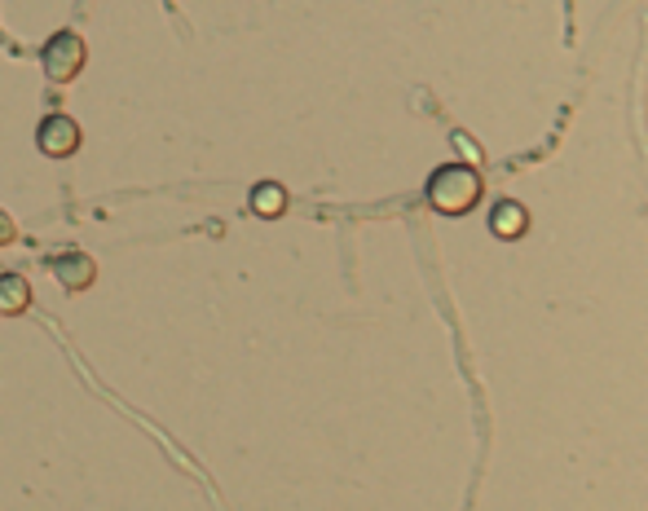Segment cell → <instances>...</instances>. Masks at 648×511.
<instances>
[{"instance_id":"3","label":"cell","mask_w":648,"mask_h":511,"mask_svg":"<svg viewBox=\"0 0 648 511\" xmlns=\"http://www.w3.org/2000/svg\"><path fill=\"white\" fill-rule=\"evenodd\" d=\"M36 146H40V155H49V159H71V155L84 146V133H80V124H75L71 115L53 111V115L40 120V129H36Z\"/></svg>"},{"instance_id":"5","label":"cell","mask_w":648,"mask_h":511,"mask_svg":"<svg viewBox=\"0 0 648 511\" xmlns=\"http://www.w3.org/2000/svg\"><path fill=\"white\" fill-rule=\"evenodd\" d=\"M32 309V282L23 273H0V318H19Z\"/></svg>"},{"instance_id":"6","label":"cell","mask_w":648,"mask_h":511,"mask_svg":"<svg viewBox=\"0 0 648 511\" xmlns=\"http://www.w3.org/2000/svg\"><path fill=\"white\" fill-rule=\"evenodd\" d=\"M490 230L499 239H520L529 230V212L520 208L516 198H503V203H494V212H490Z\"/></svg>"},{"instance_id":"1","label":"cell","mask_w":648,"mask_h":511,"mask_svg":"<svg viewBox=\"0 0 648 511\" xmlns=\"http://www.w3.org/2000/svg\"><path fill=\"white\" fill-rule=\"evenodd\" d=\"M481 177L472 163H446L428 177V208L442 217H468L481 203Z\"/></svg>"},{"instance_id":"2","label":"cell","mask_w":648,"mask_h":511,"mask_svg":"<svg viewBox=\"0 0 648 511\" xmlns=\"http://www.w3.org/2000/svg\"><path fill=\"white\" fill-rule=\"evenodd\" d=\"M88 62V49H84V36L75 32H53L40 49V71L53 80V84H71Z\"/></svg>"},{"instance_id":"4","label":"cell","mask_w":648,"mask_h":511,"mask_svg":"<svg viewBox=\"0 0 648 511\" xmlns=\"http://www.w3.org/2000/svg\"><path fill=\"white\" fill-rule=\"evenodd\" d=\"M53 278L67 291H88L97 282V265L88 252H62V256H53Z\"/></svg>"},{"instance_id":"9","label":"cell","mask_w":648,"mask_h":511,"mask_svg":"<svg viewBox=\"0 0 648 511\" xmlns=\"http://www.w3.org/2000/svg\"><path fill=\"white\" fill-rule=\"evenodd\" d=\"M455 146H459V155H468V163L477 168V159H481V150L472 146V137H464V133H455Z\"/></svg>"},{"instance_id":"8","label":"cell","mask_w":648,"mask_h":511,"mask_svg":"<svg viewBox=\"0 0 648 511\" xmlns=\"http://www.w3.org/2000/svg\"><path fill=\"white\" fill-rule=\"evenodd\" d=\"M14 239H19V226H14V217L5 208H0V247H10Z\"/></svg>"},{"instance_id":"7","label":"cell","mask_w":648,"mask_h":511,"mask_svg":"<svg viewBox=\"0 0 648 511\" xmlns=\"http://www.w3.org/2000/svg\"><path fill=\"white\" fill-rule=\"evenodd\" d=\"M248 208H252L256 217L274 221V217L287 212V190H283L278 181H261V185H252V194H248Z\"/></svg>"}]
</instances>
